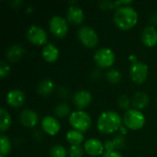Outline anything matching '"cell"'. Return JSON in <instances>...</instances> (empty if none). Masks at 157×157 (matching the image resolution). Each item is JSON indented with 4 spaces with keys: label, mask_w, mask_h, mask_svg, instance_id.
Returning <instances> with one entry per match:
<instances>
[{
    "label": "cell",
    "mask_w": 157,
    "mask_h": 157,
    "mask_svg": "<svg viewBox=\"0 0 157 157\" xmlns=\"http://www.w3.org/2000/svg\"><path fill=\"white\" fill-rule=\"evenodd\" d=\"M53 89V82L51 79H44L41 80L37 87L38 92L42 95V96H47L49 95Z\"/></svg>",
    "instance_id": "7402d4cb"
},
{
    "label": "cell",
    "mask_w": 157,
    "mask_h": 157,
    "mask_svg": "<svg viewBox=\"0 0 157 157\" xmlns=\"http://www.w3.org/2000/svg\"><path fill=\"white\" fill-rule=\"evenodd\" d=\"M120 129H121V130L122 131V133H126V130H124V128H123L122 126H121V127Z\"/></svg>",
    "instance_id": "d590c367"
},
{
    "label": "cell",
    "mask_w": 157,
    "mask_h": 157,
    "mask_svg": "<svg viewBox=\"0 0 157 157\" xmlns=\"http://www.w3.org/2000/svg\"><path fill=\"white\" fill-rule=\"evenodd\" d=\"M115 24L121 29H129L132 28L138 20L137 11L130 6H121L117 7L114 17Z\"/></svg>",
    "instance_id": "6da1fadb"
},
{
    "label": "cell",
    "mask_w": 157,
    "mask_h": 157,
    "mask_svg": "<svg viewBox=\"0 0 157 157\" xmlns=\"http://www.w3.org/2000/svg\"><path fill=\"white\" fill-rule=\"evenodd\" d=\"M66 140L72 145H80L84 140V135L79 131L71 130L66 133Z\"/></svg>",
    "instance_id": "44dd1931"
},
{
    "label": "cell",
    "mask_w": 157,
    "mask_h": 157,
    "mask_svg": "<svg viewBox=\"0 0 157 157\" xmlns=\"http://www.w3.org/2000/svg\"><path fill=\"white\" fill-rule=\"evenodd\" d=\"M50 155L51 157H65L66 149L63 145L56 144L50 150Z\"/></svg>",
    "instance_id": "484cf974"
},
{
    "label": "cell",
    "mask_w": 157,
    "mask_h": 157,
    "mask_svg": "<svg viewBox=\"0 0 157 157\" xmlns=\"http://www.w3.org/2000/svg\"><path fill=\"white\" fill-rule=\"evenodd\" d=\"M143 42L149 47H153L157 43V30L154 26H147L142 32Z\"/></svg>",
    "instance_id": "5bb4252c"
},
{
    "label": "cell",
    "mask_w": 157,
    "mask_h": 157,
    "mask_svg": "<svg viewBox=\"0 0 157 157\" xmlns=\"http://www.w3.org/2000/svg\"><path fill=\"white\" fill-rule=\"evenodd\" d=\"M130 75L133 82L137 84L144 83L148 75V66L143 62H137L132 64L130 69Z\"/></svg>",
    "instance_id": "52a82bcc"
},
{
    "label": "cell",
    "mask_w": 157,
    "mask_h": 157,
    "mask_svg": "<svg viewBox=\"0 0 157 157\" xmlns=\"http://www.w3.org/2000/svg\"><path fill=\"white\" fill-rule=\"evenodd\" d=\"M102 157H122V155L116 151H111V152H106Z\"/></svg>",
    "instance_id": "1f68e13d"
},
{
    "label": "cell",
    "mask_w": 157,
    "mask_h": 157,
    "mask_svg": "<svg viewBox=\"0 0 157 157\" xmlns=\"http://www.w3.org/2000/svg\"><path fill=\"white\" fill-rule=\"evenodd\" d=\"M91 94L87 90H79L74 96V103L78 109L86 108L91 101Z\"/></svg>",
    "instance_id": "9a60e30c"
},
{
    "label": "cell",
    "mask_w": 157,
    "mask_h": 157,
    "mask_svg": "<svg viewBox=\"0 0 157 157\" xmlns=\"http://www.w3.org/2000/svg\"><path fill=\"white\" fill-rule=\"evenodd\" d=\"M11 123V119L8 114V112L4 109H0V130L1 132H5L7 130L10 126Z\"/></svg>",
    "instance_id": "603a6c76"
},
{
    "label": "cell",
    "mask_w": 157,
    "mask_h": 157,
    "mask_svg": "<svg viewBox=\"0 0 157 157\" xmlns=\"http://www.w3.org/2000/svg\"><path fill=\"white\" fill-rule=\"evenodd\" d=\"M77 36H78L79 40L86 47L93 48L98 45V34L96 30L91 27H88V26L81 27L77 31Z\"/></svg>",
    "instance_id": "5b68a950"
},
{
    "label": "cell",
    "mask_w": 157,
    "mask_h": 157,
    "mask_svg": "<svg viewBox=\"0 0 157 157\" xmlns=\"http://www.w3.org/2000/svg\"><path fill=\"white\" fill-rule=\"evenodd\" d=\"M69 110H70L69 106L66 103H60L55 107L54 113L57 117L63 118L64 116H66V114H68Z\"/></svg>",
    "instance_id": "4316f807"
},
{
    "label": "cell",
    "mask_w": 157,
    "mask_h": 157,
    "mask_svg": "<svg viewBox=\"0 0 157 157\" xmlns=\"http://www.w3.org/2000/svg\"><path fill=\"white\" fill-rule=\"evenodd\" d=\"M84 148H85L86 152L91 156H98V155H102V153L105 149L103 144L99 140L95 139V138L88 139L85 143Z\"/></svg>",
    "instance_id": "30bf717a"
},
{
    "label": "cell",
    "mask_w": 157,
    "mask_h": 157,
    "mask_svg": "<svg viewBox=\"0 0 157 157\" xmlns=\"http://www.w3.org/2000/svg\"><path fill=\"white\" fill-rule=\"evenodd\" d=\"M98 129L103 133H112L121 127V116L112 110H107L100 114L97 121Z\"/></svg>",
    "instance_id": "7a4b0ae2"
},
{
    "label": "cell",
    "mask_w": 157,
    "mask_h": 157,
    "mask_svg": "<svg viewBox=\"0 0 157 157\" xmlns=\"http://www.w3.org/2000/svg\"><path fill=\"white\" fill-rule=\"evenodd\" d=\"M94 60L98 66L107 68L114 63L115 55L112 50L109 48H100L96 51L94 54Z\"/></svg>",
    "instance_id": "8992f818"
},
{
    "label": "cell",
    "mask_w": 157,
    "mask_h": 157,
    "mask_svg": "<svg viewBox=\"0 0 157 157\" xmlns=\"http://www.w3.org/2000/svg\"><path fill=\"white\" fill-rule=\"evenodd\" d=\"M11 149V144L9 139L4 135H0V157L6 156Z\"/></svg>",
    "instance_id": "cb8c5ba5"
},
{
    "label": "cell",
    "mask_w": 157,
    "mask_h": 157,
    "mask_svg": "<svg viewBox=\"0 0 157 157\" xmlns=\"http://www.w3.org/2000/svg\"><path fill=\"white\" fill-rule=\"evenodd\" d=\"M151 22L152 23H157V14H154L151 17Z\"/></svg>",
    "instance_id": "e575fe53"
},
{
    "label": "cell",
    "mask_w": 157,
    "mask_h": 157,
    "mask_svg": "<svg viewBox=\"0 0 157 157\" xmlns=\"http://www.w3.org/2000/svg\"><path fill=\"white\" fill-rule=\"evenodd\" d=\"M132 3V1L131 0H121V1H114V5H115V7H119V6H121V5H124V6H126V5H128V4H131Z\"/></svg>",
    "instance_id": "d6a6232c"
},
{
    "label": "cell",
    "mask_w": 157,
    "mask_h": 157,
    "mask_svg": "<svg viewBox=\"0 0 157 157\" xmlns=\"http://www.w3.org/2000/svg\"><path fill=\"white\" fill-rule=\"evenodd\" d=\"M124 124L132 130H138L144 125L145 118L144 114L135 109H128L123 115Z\"/></svg>",
    "instance_id": "277c9868"
},
{
    "label": "cell",
    "mask_w": 157,
    "mask_h": 157,
    "mask_svg": "<svg viewBox=\"0 0 157 157\" xmlns=\"http://www.w3.org/2000/svg\"><path fill=\"white\" fill-rule=\"evenodd\" d=\"M19 121L23 126L32 128L38 122V114L32 109H24L19 115Z\"/></svg>",
    "instance_id": "4fadbf2b"
},
{
    "label": "cell",
    "mask_w": 157,
    "mask_h": 157,
    "mask_svg": "<svg viewBox=\"0 0 157 157\" xmlns=\"http://www.w3.org/2000/svg\"><path fill=\"white\" fill-rule=\"evenodd\" d=\"M24 53V48L20 44H14L6 52V57L10 62H16L20 59Z\"/></svg>",
    "instance_id": "ac0fdd59"
},
{
    "label": "cell",
    "mask_w": 157,
    "mask_h": 157,
    "mask_svg": "<svg viewBox=\"0 0 157 157\" xmlns=\"http://www.w3.org/2000/svg\"><path fill=\"white\" fill-rule=\"evenodd\" d=\"M9 73V66L5 60L0 61V77L4 78Z\"/></svg>",
    "instance_id": "f546056e"
},
{
    "label": "cell",
    "mask_w": 157,
    "mask_h": 157,
    "mask_svg": "<svg viewBox=\"0 0 157 157\" xmlns=\"http://www.w3.org/2000/svg\"><path fill=\"white\" fill-rule=\"evenodd\" d=\"M41 127L49 135H55L60 130V122L52 116H46L41 121Z\"/></svg>",
    "instance_id": "8fae6325"
},
{
    "label": "cell",
    "mask_w": 157,
    "mask_h": 157,
    "mask_svg": "<svg viewBox=\"0 0 157 157\" xmlns=\"http://www.w3.org/2000/svg\"><path fill=\"white\" fill-rule=\"evenodd\" d=\"M99 6L102 9H111L113 7H115L114 2L109 1V0H103L99 2Z\"/></svg>",
    "instance_id": "4dcf8cb0"
},
{
    "label": "cell",
    "mask_w": 157,
    "mask_h": 157,
    "mask_svg": "<svg viewBox=\"0 0 157 157\" xmlns=\"http://www.w3.org/2000/svg\"><path fill=\"white\" fill-rule=\"evenodd\" d=\"M118 104H119V106L121 109H128L130 104H131V101H130V99H129L127 95H122V96H121L119 98Z\"/></svg>",
    "instance_id": "f1b7e54d"
},
{
    "label": "cell",
    "mask_w": 157,
    "mask_h": 157,
    "mask_svg": "<svg viewBox=\"0 0 157 157\" xmlns=\"http://www.w3.org/2000/svg\"><path fill=\"white\" fill-rule=\"evenodd\" d=\"M125 144V140L122 135L116 136L113 140H109L105 143L104 147L107 152L114 151L115 149H121Z\"/></svg>",
    "instance_id": "d6986e66"
},
{
    "label": "cell",
    "mask_w": 157,
    "mask_h": 157,
    "mask_svg": "<svg viewBox=\"0 0 157 157\" xmlns=\"http://www.w3.org/2000/svg\"><path fill=\"white\" fill-rule=\"evenodd\" d=\"M6 103L11 107H20L23 105L25 100L24 93L19 89H12L10 90L6 98Z\"/></svg>",
    "instance_id": "7c38bea8"
},
{
    "label": "cell",
    "mask_w": 157,
    "mask_h": 157,
    "mask_svg": "<svg viewBox=\"0 0 157 157\" xmlns=\"http://www.w3.org/2000/svg\"><path fill=\"white\" fill-rule=\"evenodd\" d=\"M58 55H59V50L52 43L46 44L42 49V57L47 62L50 63L54 62L58 58Z\"/></svg>",
    "instance_id": "e0dca14e"
},
{
    "label": "cell",
    "mask_w": 157,
    "mask_h": 157,
    "mask_svg": "<svg viewBox=\"0 0 157 157\" xmlns=\"http://www.w3.org/2000/svg\"><path fill=\"white\" fill-rule=\"evenodd\" d=\"M83 153L84 151L80 145H72L69 150V155L71 157H82Z\"/></svg>",
    "instance_id": "83f0119b"
},
{
    "label": "cell",
    "mask_w": 157,
    "mask_h": 157,
    "mask_svg": "<svg viewBox=\"0 0 157 157\" xmlns=\"http://www.w3.org/2000/svg\"><path fill=\"white\" fill-rule=\"evenodd\" d=\"M69 123L75 130L86 132L91 125V118L86 112L83 110H76L71 113L69 117Z\"/></svg>",
    "instance_id": "3957f363"
},
{
    "label": "cell",
    "mask_w": 157,
    "mask_h": 157,
    "mask_svg": "<svg viewBox=\"0 0 157 157\" xmlns=\"http://www.w3.org/2000/svg\"><path fill=\"white\" fill-rule=\"evenodd\" d=\"M130 61L132 62V64L133 63H136L138 61H137V57L135 55H130Z\"/></svg>",
    "instance_id": "836d02e7"
},
{
    "label": "cell",
    "mask_w": 157,
    "mask_h": 157,
    "mask_svg": "<svg viewBox=\"0 0 157 157\" xmlns=\"http://www.w3.org/2000/svg\"><path fill=\"white\" fill-rule=\"evenodd\" d=\"M149 98L146 93L138 91L134 94L132 98V104L137 109H144L148 105Z\"/></svg>",
    "instance_id": "ffe728a7"
},
{
    "label": "cell",
    "mask_w": 157,
    "mask_h": 157,
    "mask_svg": "<svg viewBox=\"0 0 157 157\" xmlns=\"http://www.w3.org/2000/svg\"><path fill=\"white\" fill-rule=\"evenodd\" d=\"M106 77L107 79L112 83V84H117L121 81V74L119 70L117 69H110L109 71L107 72L106 74Z\"/></svg>",
    "instance_id": "d4e9b609"
},
{
    "label": "cell",
    "mask_w": 157,
    "mask_h": 157,
    "mask_svg": "<svg viewBox=\"0 0 157 157\" xmlns=\"http://www.w3.org/2000/svg\"><path fill=\"white\" fill-rule=\"evenodd\" d=\"M27 38L30 42L36 45H41L47 41V34L45 30L36 25H32L29 28L27 31Z\"/></svg>",
    "instance_id": "9c48e42d"
},
{
    "label": "cell",
    "mask_w": 157,
    "mask_h": 157,
    "mask_svg": "<svg viewBox=\"0 0 157 157\" xmlns=\"http://www.w3.org/2000/svg\"><path fill=\"white\" fill-rule=\"evenodd\" d=\"M67 20L72 24H80L84 20V12L77 6H71L67 10Z\"/></svg>",
    "instance_id": "2e32d148"
},
{
    "label": "cell",
    "mask_w": 157,
    "mask_h": 157,
    "mask_svg": "<svg viewBox=\"0 0 157 157\" xmlns=\"http://www.w3.org/2000/svg\"><path fill=\"white\" fill-rule=\"evenodd\" d=\"M49 27L51 32L59 38L63 37L66 34L68 29L66 20L61 16H53L50 20Z\"/></svg>",
    "instance_id": "ba28073f"
}]
</instances>
